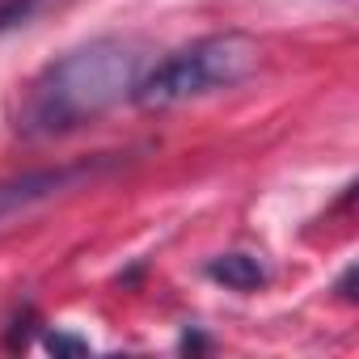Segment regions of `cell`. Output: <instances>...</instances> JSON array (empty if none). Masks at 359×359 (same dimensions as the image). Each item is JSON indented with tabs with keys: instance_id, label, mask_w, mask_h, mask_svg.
I'll list each match as a JSON object with an SVG mask.
<instances>
[{
	"instance_id": "1",
	"label": "cell",
	"mask_w": 359,
	"mask_h": 359,
	"mask_svg": "<svg viewBox=\"0 0 359 359\" xmlns=\"http://www.w3.org/2000/svg\"><path fill=\"white\" fill-rule=\"evenodd\" d=\"M140 64L144 55L127 39H93L85 47H72L26 85L13 118L18 135L55 140L102 118L110 106L131 97L140 81Z\"/></svg>"
},
{
	"instance_id": "2",
	"label": "cell",
	"mask_w": 359,
	"mask_h": 359,
	"mask_svg": "<svg viewBox=\"0 0 359 359\" xmlns=\"http://www.w3.org/2000/svg\"><path fill=\"white\" fill-rule=\"evenodd\" d=\"M258 64H262V47L250 34L241 30L208 34L191 47H177L173 55H165L152 72H140L131 97L144 110H173V106H187V102H199L208 93L250 81Z\"/></svg>"
},
{
	"instance_id": "3",
	"label": "cell",
	"mask_w": 359,
	"mask_h": 359,
	"mask_svg": "<svg viewBox=\"0 0 359 359\" xmlns=\"http://www.w3.org/2000/svg\"><path fill=\"white\" fill-rule=\"evenodd\" d=\"M110 165V156L97 161H72V165H51V169H30V173H13L0 182V224H9L68 191H76L81 182H93V177Z\"/></svg>"
},
{
	"instance_id": "4",
	"label": "cell",
	"mask_w": 359,
	"mask_h": 359,
	"mask_svg": "<svg viewBox=\"0 0 359 359\" xmlns=\"http://www.w3.org/2000/svg\"><path fill=\"white\" fill-rule=\"evenodd\" d=\"M208 275H212L216 283L233 287V292H254L258 283H266V271H262V262H258L254 254H220V258L208 266Z\"/></svg>"
},
{
	"instance_id": "5",
	"label": "cell",
	"mask_w": 359,
	"mask_h": 359,
	"mask_svg": "<svg viewBox=\"0 0 359 359\" xmlns=\"http://www.w3.org/2000/svg\"><path fill=\"white\" fill-rule=\"evenodd\" d=\"M39 5H43V0H5V5H0V34L13 30V26H22V22H30V13Z\"/></svg>"
},
{
	"instance_id": "6",
	"label": "cell",
	"mask_w": 359,
	"mask_h": 359,
	"mask_svg": "<svg viewBox=\"0 0 359 359\" xmlns=\"http://www.w3.org/2000/svg\"><path fill=\"white\" fill-rule=\"evenodd\" d=\"M47 346H51V351H85V342H76V338H55V334L47 338Z\"/></svg>"
}]
</instances>
